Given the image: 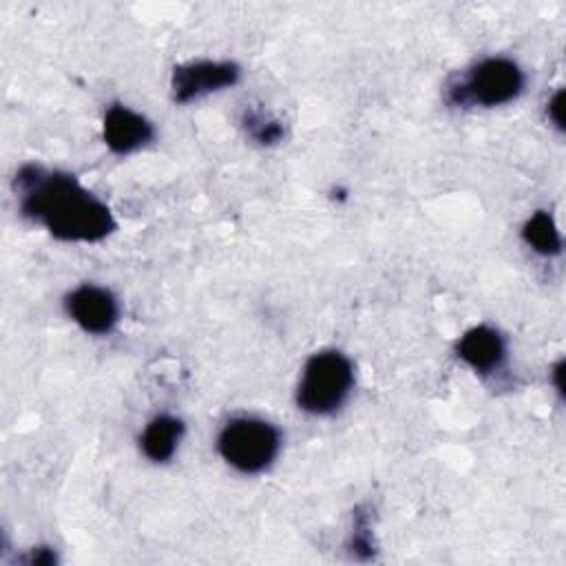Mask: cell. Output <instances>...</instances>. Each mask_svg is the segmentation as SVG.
<instances>
[{
	"mask_svg": "<svg viewBox=\"0 0 566 566\" xmlns=\"http://www.w3.org/2000/svg\"><path fill=\"white\" fill-rule=\"evenodd\" d=\"M347 551L352 557H356L360 562H369L376 555L371 517H369V509H365V506H356V511H354V524H352V533L347 539Z\"/></svg>",
	"mask_w": 566,
	"mask_h": 566,
	"instance_id": "12",
	"label": "cell"
},
{
	"mask_svg": "<svg viewBox=\"0 0 566 566\" xmlns=\"http://www.w3.org/2000/svg\"><path fill=\"white\" fill-rule=\"evenodd\" d=\"M562 99H564V93H562V91H557V93L548 99V108H546L548 119H551L557 128H562V126H564V117H562Z\"/></svg>",
	"mask_w": 566,
	"mask_h": 566,
	"instance_id": "14",
	"label": "cell"
},
{
	"mask_svg": "<svg viewBox=\"0 0 566 566\" xmlns=\"http://www.w3.org/2000/svg\"><path fill=\"white\" fill-rule=\"evenodd\" d=\"M526 77L511 57H484L447 84V102L451 106H502L517 99L524 91Z\"/></svg>",
	"mask_w": 566,
	"mask_h": 566,
	"instance_id": "2",
	"label": "cell"
},
{
	"mask_svg": "<svg viewBox=\"0 0 566 566\" xmlns=\"http://www.w3.org/2000/svg\"><path fill=\"white\" fill-rule=\"evenodd\" d=\"M283 444L279 427L263 418L239 416L223 424L217 438V451L239 473H261L274 464Z\"/></svg>",
	"mask_w": 566,
	"mask_h": 566,
	"instance_id": "4",
	"label": "cell"
},
{
	"mask_svg": "<svg viewBox=\"0 0 566 566\" xmlns=\"http://www.w3.org/2000/svg\"><path fill=\"white\" fill-rule=\"evenodd\" d=\"M55 559L57 557L49 546H40V548H33L24 562L29 566H49V564H55Z\"/></svg>",
	"mask_w": 566,
	"mask_h": 566,
	"instance_id": "13",
	"label": "cell"
},
{
	"mask_svg": "<svg viewBox=\"0 0 566 566\" xmlns=\"http://www.w3.org/2000/svg\"><path fill=\"white\" fill-rule=\"evenodd\" d=\"M102 137L115 155H130L153 142L155 126L146 115L130 106L111 104L104 113Z\"/></svg>",
	"mask_w": 566,
	"mask_h": 566,
	"instance_id": "7",
	"label": "cell"
},
{
	"mask_svg": "<svg viewBox=\"0 0 566 566\" xmlns=\"http://www.w3.org/2000/svg\"><path fill=\"white\" fill-rule=\"evenodd\" d=\"M522 239L533 252L542 256L562 254V234L557 230L555 219L546 210H537L526 219V223L522 226Z\"/></svg>",
	"mask_w": 566,
	"mask_h": 566,
	"instance_id": "10",
	"label": "cell"
},
{
	"mask_svg": "<svg viewBox=\"0 0 566 566\" xmlns=\"http://www.w3.org/2000/svg\"><path fill=\"white\" fill-rule=\"evenodd\" d=\"M455 354L475 374L491 376L506 363V340L495 327L475 325L458 338Z\"/></svg>",
	"mask_w": 566,
	"mask_h": 566,
	"instance_id": "8",
	"label": "cell"
},
{
	"mask_svg": "<svg viewBox=\"0 0 566 566\" xmlns=\"http://www.w3.org/2000/svg\"><path fill=\"white\" fill-rule=\"evenodd\" d=\"M13 188L22 217L40 223L60 241L97 243L117 228L111 208L69 172L24 164L15 172Z\"/></svg>",
	"mask_w": 566,
	"mask_h": 566,
	"instance_id": "1",
	"label": "cell"
},
{
	"mask_svg": "<svg viewBox=\"0 0 566 566\" xmlns=\"http://www.w3.org/2000/svg\"><path fill=\"white\" fill-rule=\"evenodd\" d=\"M241 126L250 139H254L261 146H274L283 139L285 126L281 119L270 115L263 108L256 106H245L241 113Z\"/></svg>",
	"mask_w": 566,
	"mask_h": 566,
	"instance_id": "11",
	"label": "cell"
},
{
	"mask_svg": "<svg viewBox=\"0 0 566 566\" xmlns=\"http://www.w3.org/2000/svg\"><path fill=\"white\" fill-rule=\"evenodd\" d=\"M551 374H553V385H555V389L562 394V391H564V385H562V376H564V360H557Z\"/></svg>",
	"mask_w": 566,
	"mask_h": 566,
	"instance_id": "15",
	"label": "cell"
},
{
	"mask_svg": "<svg viewBox=\"0 0 566 566\" xmlns=\"http://www.w3.org/2000/svg\"><path fill=\"white\" fill-rule=\"evenodd\" d=\"M66 314L88 334H108L119 321V303L108 287L84 283L64 298Z\"/></svg>",
	"mask_w": 566,
	"mask_h": 566,
	"instance_id": "6",
	"label": "cell"
},
{
	"mask_svg": "<svg viewBox=\"0 0 566 566\" xmlns=\"http://www.w3.org/2000/svg\"><path fill=\"white\" fill-rule=\"evenodd\" d=\"M184 431H186V424L181 418L170 413L155 416L139 436V449L150 462H157V464L168 462L175 455L184 438Z\"/></svg>",
	"mask_w": 566,
	"mask_h": 566,
	"instance_id": "9",
	"label": "cell"
},
{
	"mask_svg": "<svg viewBox=\"0 0 566 566\" xmlns=\"http://www.w3.org/2000/svg\"><path fill=\"white\" fill-rule=\"evenodd\" d=\"M354 389V365L338 349H321L305 360L296 405L310 416H332Z\"/></svg>",
	"mask_w": 566,
	"mask_h": 566,
	"instance_id": "3",
	"label": "cell"
},
{
	"mask_svg": "<svg viewBox=\"0 0 566 566\" xmlns=\"http://www.w3.org/2000/svg\"><path fill=\"white\" fill-rule=\"evenodd\" d=\"M241 80V66L232 60H195L172 69L170 93L177 104H188L210 93L234 86Z\"/></svg>",
	"mask_w": 566,
	"mask_h": 566,
	"instance_id": "5",
	"label": "cell"
}]
</instances>
